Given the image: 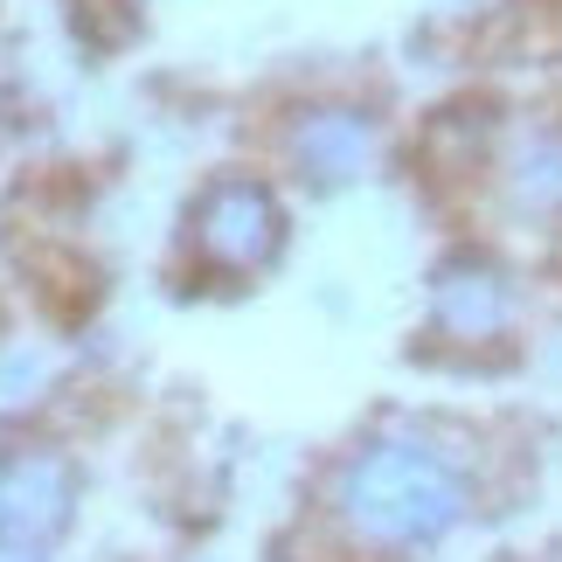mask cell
Here are the masks:
<instances>
[{"label": "cell", "mask_w": 562, "mask_h": 562, "mask_svg": "<svg viewBox=\"0 0 562 562\" xmlns=\"http://www.w3.org/2000/svg\"><path fill=\"white\" fill-rule=\"evenodd\" d=\"M465 514V480L438 459L430 445L389 438L355 451L340 472V521H348L369 549H417Z\"/></svg>", "instance_id": "obj_1"}, {"label": "cell", "mask_w": 562, "mask_h": 562, "mask_svg": "<svg viewBox=\"0 0 562 562\" xmlns=\"http://www.w3.org/2000/svg\"><path fill=\"white\" fill-rule=\"evenodd\" d=\"M278 229H285V215H278V194L265 181L229 175L194 202V250L215 271H257L278 250Z\"/></svg>", "instance_id": "obj_2"}, {"label": "cell", "mask_w": 562, "mask_h": 562, "mask_svg": "<svg viewBox=\"0 0 562 562\" xmlns=\"http://www.w3.org/2000/svg\"><path fill=\"white\" fill-rule=\"evenodd\" d=\"M77 507V480L63 459H14L0 472V542L14 549H49L63 528H70Z\"/></svg>", "instance_id": "obj_3"}, {"label": "cell", "mask_w": 562, "mask_h": 562, "mask_svg": "<svg viewBox=\"0 0 562 562\" xmlns=\"http://www.w3.org/2000/svg\"><path fill=\"white\" fill-rule=\"evenodd\" d=\"M514 202H528V209L562 202V139L555 133L528 139V154L514 160Z\"/></svg>", "instance_id": "obj_6"}, {"label": "cell", "mask_w": 562, "mask_h": 562, "mask_svg": "<svg viewBox=\"0 0 562 562\" xmlns=\"http://www.w3.org/2000/svg\"><path fill=\"white\" fill-rule=\"evenodd\" d=\"M0 562H42V549H14V542H0Z\"/></svg>", "instance_id": "obj_7"}, {"label": "cell", "mask_w": 562, "mask_h": 562, "mask_svg": "<svg viewBox=\"0 0 562 562\" xmlns=\"http://www.w3.org/2000/svg\"><path fill=\"white\" fill-rule=\"evenodd\" d=\"M292 160L313 188H348L369 175L375 160V125L369 112H348V104H319V112H299L292 125Z\"/></svg>", "instance_id": "obj_4"}, {"label": "cell", "mask_w": 562, "mask_h": 562, "mask_svg": "<svg viewBox=\"0 0 562 562\" xmlns=\"http://www.w3.org/2000/svg\"><path fill=\"white\" fill-rule=\"evenodd\" d=\"M430 319L451 340H493L514 319V285L486 257H451L438 271V285H430Z\"/></svg>", "instance_id": "obj_5"}]
</instances>
